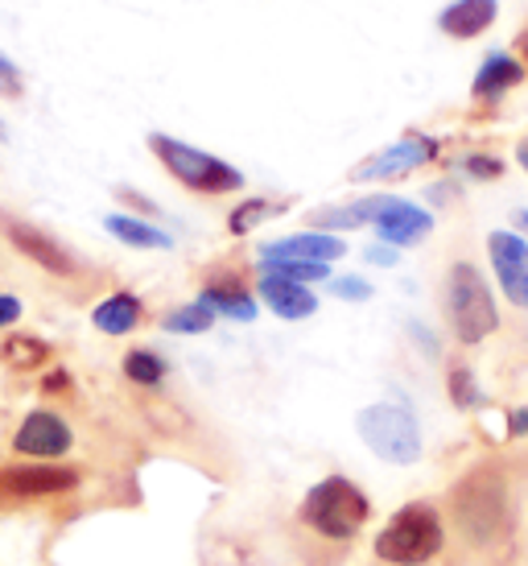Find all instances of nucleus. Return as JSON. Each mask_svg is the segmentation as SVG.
I'll return each mask as SVG.
<instances>
[{
	"mask_svg": "<svg viewBox=\"0 0 528 566\" xmlns=\"http://www.w3.org/2000/svg\"><path fill=\"white\" fill-rule=\"evenodd\" d=\"M442 546H446V530H442L437 509L425 501H413L380 530L376 558L389 566H425L430 558L442 554Z\"/></svg>",
	"mask_w": 528,
	"mask_h": 566,
	"instance_id": "1",
	"label": "nucleus"
},
{
	"mask_svg": "<svg viewBox=\"0 0 528 566\" xmlns=\"http://www.w3.org/2000/svg\"><path fill=\"white\" fill-rule=\"evenodd\" d=\"M446 318L454 327V339L466 347L492 339L499 331V306L492 285L483 282V273L475 265H451V277H446Z\"/></svg>",
	"mask_w": 528,
	"mask_h": 566,
	"instance_id": "2",
	"label": "nucleus"
},
{
	"mask_svg": "<svg viewBox=\"0 0 528 566\" xmlns=\"http://www.w3.org/2000/svg\"><path fill=\"white\" fill-rule=\"evenodd\" d=\"M149 149L173 182H182L194 195H232L244 187V174L235 170L232 161L215 158L199 145H187L178 137H166V133H149Z\"/></svg>",
	"mask_w": 528,
	"mask_h": 566,
	"instance_id": "3",
	"label": "nucleus"
},
{
	"mask_svg": "<svg viewBox=\"0 0 528 566\" xmlns=\"http://www.w3.org/2000/svg\"><path fill=\"white\" fill-rule=\"evenodd\" d=\"M368 513H372V504L347 475H327L323 484H314L306 492V504H302L306 525L330 542H351L359 534V525L368 521Z\"/></svg>",
	"mask_w": 528,
	"mask_h": 566,
	"instance_id": "4",
	"label": "nucleus"
},
{
	"mask_svg": "<svg viewBox=\"0 0 528 566\" xmlns=\"http://www.w3.org/2000/svg\"><path fill=\"white\" fill-rule=\"evenodd\" d=\"M356 430H359V439H363V447H368L376 459H384V463L409 468V463L421 459V426L404 406L376 401V406L359 409Z\"/></svg>",
	"mask_w": 528,
	"mask_h": 566,
	"instance_id": "5",
	"label": "nucleus"
},
{
	"mask_svg": "<svg viewBox=\"0 0 528 566\" xmlns=\"http://www.w3.org/2000/svg\"><path fill=\"white\" fill-rule=\"evenodd\" d=\"M9 447H13V455H21V459L59 463V459L71 455V447H75V426L66 422L59 409L38 406L17 422Z\"/></svg>",
	"mask_w": 528,
	"mask_h": 566,
	"instance_id": "6",
	"label": "nucleus"
},
{
	"mask_svg": "<svg viewBox=\"0 0 528 566\" xmlns=\"http://www.w3.org/2000/svg\"><path fill=\"white\" fill-rule=\"evenodd\" d=\"M437 149L442 145L434 137H425V133H404L401 142L384 145V149H376L372 158H363L351 170L356 182H397V178H409V174L425 170L430 161H437Z\"/></svg>",
	"mask_w": 528,
	"mask_h": 566,
	"instance_id": "7",
	"label": "nucleus"
},
{
	"mask_svg": "<svg viewBox=\"0 0 528 566\" xmlns=\"http://www.w3.org/2000/svg\"><path fill=\"white\" fill-rule=\"evenodd\" d=\"M83 475L63 463H9L0 468V501H50V496H66L75 492Z\"/></svg>",
	"mask_w": 528,
	"mask_h": 566,
	"instance_id": "8",
	"label": "nucleus"
},
{
	"mask_svg": "<svg viewBox=\"0 0 528 566\" xmlns=\"http://www.w3.org/2000/svg\"><path fill=\"white\" fill-rule=\"evenodd\" d=\"M4 237L13 244L25 261L50 273V277H78V256L66 249L59 237H50L46 228H38V223H25V220H4Z\"/></svg>",
	"mask_w": 528,
	"mask_h": 566,
	"instance_id": "9",
	"label": "nucleus"
},
{
	"mask_svg": "<svg viewBox=\"0 0 528 566\" xmlns=\"http://www.w3.org/2000/svg\"><path fill=\"white\" fill-rule=\"evenodd\" d=\"M487 261H492V273H496L504 298L528 311V240L520 232H492Z\"/></svg>",
	"mask_w": 528,
	"mask_h": 566,
	"instance_id": "10",
	"label": "nucleus"
},
{
	"mask_svg": "<svg viewBox=\"0 0 528 566\" xmlns=\"http://www.w3.org/2000/svg\"><path fill=\"white\" fill-rule=\"evenodd\" d=\"M372 228H376V240H384L392 249H413V244H421V240L434 232V211L418 207L413 199L389 195V203L380 207Z\"/></svg>",
	"mask_w": 528,
	"mask_h": 566,
	"instance_id": "11",
	"label": "nucleus"
},
{
	"mask_svg": "<svg viewBox=\"0 0 528 566\" xmlns=\"http://www.w3.org/2000/svg\"><path fill=\"white\" fill-rule=\"evenodd\" d=\"M525 80L528 63L520 54H513V50H487L479 71H475V80H471V95H475V104H496L508 92H516Z\"/></svg>",
	"mask_w": 528,
	"mask_h": 566,
	"instance_id": "12",
	"label": "nucleus"
},
{
	"mask_svg": "<svg viewBox=\"0 0 528 566\" xmlns=\"http://www.w3.org/2000/svg\"><path fill=\"white\" fill-rule=\"evenodd\" d=\"M347 256V240L335 237V232H294L285 240H273V244H261V265H273V261H318V265H335Z\"/></svg>",
	"mask_w": 528,
	"mask_h": 566,
	"instance_id": "13",
	"label": "nucleus"
},
{
	"mask_svg": "<svg viewBox=\"0 0 528 566\" xmlns=\"http://www.w3.org/2000/svg\"><path fill=\"white\" fill-rule=\"evenodd\" d=\"M256 294H261L264 306H268L277 318H285V323H302V318L318 315V294H314L310 285L277 277V273H264L261 269V285H256Z\"/></svg>",
	"mask_w": 528,
	"mask_h": 566,
	"instance_id": "14",
	"label": "nucleus"
},
{
	"mask_svg": "<svg viewBox=\"0 0 528 566\" xmlns=\"http://www.w3.org/2000/svg\"><path fill=\"white\" fill-rule=\"evenodd\" d=\"M499 21V0H451L437 13V30L451 42H475Z\"/></svg>",
	"mask_w": 528,
	"mask_h": 566,
	"instance_id": "15",
	"label": "nucleus"
},
{
	"mask_svg": "<svg viewBox=\"0 0 528 566\" xmlns=\"http://www.w3.org/2000/svg\"><path fill=\"white\" fill-rule=\"evenodd\" d=\"M140 318H145V306L133 290H116L108 298H99L92 306V327L99 335H112V339H125L133 331L140 327Z\"/></svg>",
	"mask_w": 528,
	"mask_h": 566,
	"instance_id": "16",
	"label": "nucleus"
},
{
	"mask_svg": "<svg viewBox=\"0 0 528 566\" xmlns=\"http://www.w3.org/2000/svg\"><path fill=\"white\" fill-rule=\"evenodd\" d=\"M104 228H108V237H116L120 244H128V249H140V252H170L173 249V237L166 232V228H157L149 216L112 211V216H104Z\"/></svg>",
	"mask_w": 528,
	"mask_h": 566,
	"instance_id": "17",
	"label": "nucleus"
},
{
	"mask_svg": "<svg viewBox=\"0 0 528 566\" xmlns=\"http://www.w3.org/2000/svg\"><path fill=\"white\" fill-rule=\"evenodd\" d=\"M199 298L207 302L215 315L232 318V323H256V315H261L256 294H249L244 285H235V282H211Z\"/></svg>",
	"mask_w": 528,
	"mask_h": 566,
	"instance_id": "18",
	"label": "nucleus"
},
{
	"mask_svg": "<svg viewBox=\"0 0 528 566\" xmlns=\"http://www.w3.org/2000/svg\"><path fill=\"white\" fill-rule=\"evenodd\" d=\"M215 311L207 306L202 298L194 302H182V306H173L170 315H161V331H170V335H207V331L215 327Z\"/></svg>",
	"mask_w": 528,
	"mask_h": 566,
	"instance_id": "19",
	"label": "nucleus"
},
{
	"mask_svg": "<svg viewBox=\"0 0 528 566\" xmlns=\"http://www.w3.org/2000/svg\"><path fill=\"white\" fill-rule=\"evenodd\" d=\"M120 368H125V377L133 385H140V389H157L166 380V373H170L166 356H157L154 347H133L125 360H120Z\"/></svg>",
	"mask_w": 528,
	"mask_h": 566,
	"instance_id": "20",
	"label": "nucleus"
},
{
	"mask_svg": "<svg viewBox=\"0 0 528 566\" xmlns=\"http://www.w3.org/2000/svg\"><path fill=\"white\" fill-rule=\"evenodd\" d=\"M310 228L314 232H335V237H342V232L368 228V220H363L359 203H339V207H318L310 216Z\"/></svg>",
	"mask_w": 528,
	"mask_h": 566,
	"instance_id": "21",
	"label": "nucleus"
},
{
	"mask_svg": "<svg viewBox=\"0 0 528 566\" xmlns=\"http://www.w3.org/2000/svg\"><path fill=\"white\" fill-rule=\"evenodd\" d=\"M268 216H273V203H268V199H244V203L232 207L228 232H232V237H252Z\"/></svg>",
	"mask_w": 528,
	"mask_h": 566,
	"instance_id": "22",
	"label": "nucleus"
},
{
	"mask_svg": "<svg viewBox=\"0 0 528 566\" xmlns=\"http://www.w3.org/2000/svg\"><path fill=\"white\" fill-rule=\"evenodd\" d=\"M264 273H277V277H289V282L302 285H318L330 282V265H318V261H273V265H261Z\"/></svg>",
	"mask_w": 528,
	"mask_h": 566,
	"instance_id": "23",
	"label": "nucleus"
},
{
	"mask_svg": "<svg viewBox=\"0 0 528 566\" xmlns=\"http://www.w3.org/2000/svg\"><path fill=\"white\" fill-rule=\"evenodd\" d=\"M4 360L17 364V368H33V364L46 360V344L33 339V335H13V339L4 344Z\"/></svg>",
	"mask_w": 528,
	"mask_h": 566,
	"instance_id": "24",
	"label": "nucleus"
},
{
	"mask_svg": "<svg viewBox=\"0 0 528 566\" xmlns=\"http://www.w3.org/2000/svg\"><path fill=\"white\" fill-rule=\"evenodd\" d=\"M451 401L458 409L483 406V394H479V385H475V373H471V368H454L451 373Z\"/></svg>",
	"mask_w": 528,
	"mask_h": 566,
	"instance_id": "25",
	"label": "nucleus"
},
{
	"mask_svg": "<svg viewBox=\"0 0 528 566\" xmlns=\"http://www.w3.org/2000/svg\"><path fill=\"white\" fill-rule=\"evenodd\" d=\"M376 290L368 277H359V273H342V277H330V298L339 302H368Z\"/></svg>",
	"mask_w": 528,
	"mask_h": 566,
	"instance_id": "26",
	"label": "nucleus"
},
{
	"mask_svg": "<svg viewBox=\"0 0 528 566\" xmlns=\"http://www.w3.org/2000/svg\"><path fill=\"white\" fill-rule=\"evenodd\" d=\"M458 170L466 178H475V182H492V178L504 174V161L496 154H466V158H458Z\"/></svg>",
	"mask_w": 528,
	"mask_h": 566,
	"instance_id": "27",
	"label": "nucleus"
},
{
	"mask_svg": "<svg viewBox=\"0 0 528 566\" xmlns=\"http://www.w3.org/2000/svg\"><path fill=\"white\" fill-rule=\"evenodd\" d=\"M25 95V80L9 54H0V99H21Z\"/></svg>",
	"mask_w": 528,
	"mask_h": 566,
	"instance_id": "28",
	"label": "nucleus"
},
{
	"mask_svg": "<svg viewBox=\"0 0 528 566\" xmlns=\"http://www.w3.org/2000/svg\"><path fill=\"white\" fill-rule=\"evenodd\" d=\"M363 261L376 269H392L397 261H401V249H392V244H384V240H376V244L363 249Z\"/></svg>",
	"mask_w": 528,
	"mask_h": 566,
	"instance_id": "29",
	"label": "nucleus"
},
{
	"mask_svg": "<svg viewBox=\"0 0 528 566\" xmlns=\"http://www.w3.org/2000/svg\"><path fill=\"white\" fill-rule=\"evenodd\" d=\"M21 315H25V302L17 298V294H0V331L17 327Z\"/></svg>",
	"mask_w": 528,
	"mask_h": 566,
	"instance_id": "30",
	"label": "nucleus"
},
{
	"mask_svg": "<svg viewBox=\"0 0 528 566\" xmlns=\"http://www.w3.org/2000/svg\"><path fill=\"white\" fill-rule=\"evenodd\" d=\"M508 430H513V439H525V434H528V409H513Z\"/></svg>",
	"mask_w": 528,
	"mask_h": 566,
	"instance_id": "31",
	"label": "nucleus"
},
{
	"mask_svg": "<svg viewBox=\"0 0 528 566\" xmlns=\"http://www.w3.org/2000/svg\"><path fill=\"white\" fill-rule=\"evenodd\" d=\"M120 199H125V203H133V207H137V211H145V216H157V207L154 203H149V199H140V195H137V190H120Z\"/></svg>",
	"mask_w": 528,
	"mask_h": 566,
	"instance_id": "32",
	"label": "nucleus"
},
{
	"mask_svg": "<svg viewBox=\"0 0 528 566\" xmlns=\"http://www.w3.org/2000/svg\"><path fill=\"white\" fill-rule=\"evenodd\" d=\"M409 331H413V335H418V344L425 347V352H430V356H437V339H434V335H430V331L421 327V323H409Z\"/></svg>",
	"mask_w": 528,
	"mask_h": 566,
	"instance_id": "33",
	"label": "nucleus"
},
{
	"mask_svg": "<svg viewBox=\"0 0 528 566\" xmlns=\"http://www.w3.org/2000/svg\"><path fill=\"white\" fill-rule=\"evenodd\" d=\"M513 223H516V232L528 240V207H516L513 211Z\"/></svg>",
	"mask_w": 528,
	"mask_h": 566,
	"instance_id": "34",
	"label": "nucleus"
},
{
	"mask_svg": "<svg viewBox=\"0 0 528 566\" xmlns=\"http://www.w3.org/2000/svg\"><path fill=\"white\" fill-rule=\"evenodd\" d=\"M516 161H520V166L528 170V137H525L520 145H516Z\"/></svg>",
	"mask_w": 528,
	"mask_h": 566,
	"instance_id": "35",
	"label": "nucleus"
},
{
	"mask_svg": "<svg viewBox=\"0 0 528 566\" xmlns=\"http://www.w3.org/2000/svg\"><path fill=\"white\" fill-rule=\"evenodd\" d=\"M0 142H9V125L4 120H0Z\"/></svg>",
	"mask_w": 528,
	"mask_h": 566,
	"instance_id": "36",
	"label": "nucleus"
}]
</instances>
